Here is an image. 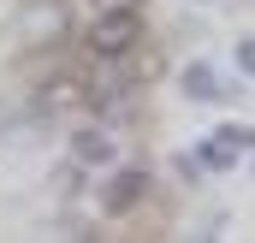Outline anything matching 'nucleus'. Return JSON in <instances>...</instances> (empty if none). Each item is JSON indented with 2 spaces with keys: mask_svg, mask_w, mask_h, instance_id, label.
Here are the masks:
<instances>
[{
  "mask_svg": "<svg viewBox=\"0 0 255 243\" xmlns=\"http://www.w3.org/2000/svg\"><path fill=\"white\" fill-rule=\"evenodd\" d=\"M178 83H184V95H190V101H220V95H226V89H220V77H214V65H202V60L184 65V77H178Z\"/></svg>",
  "mask_w": 255,
  "mask_h": 243,
  "instance_id": "20e7f679",
  "label": "nucleus"
},
{
  "mask_svg": "<svg viewBox=\"0 0 255 243\" xmlns=\"http://www.w3.org/2000/svg\"><path fill=\"white\" fill-rule=\"evenodd\" d=\"M130 6H142V0H95V12H130Z\"/></svg>",
  "mask_w": 255,
  "mask_h": 243,
  "instance_id": "0eeeda50",
  "label": "nucleus"
},
{
  "mask_svg": "<svg viewBox=\"0 0 255 243\" xmlns=\"http://www.w3.org/2000/svg\"><path fill=\"white\" fill-rule=\"evenodd\" d=\"M238 154H244V124H220L208 142H202V166H214V172H232L238 166Z\"/></svg>",
  "mask_w": 255,
  "mask_h": 243,
  "instance_id": "f03ea898",
  "label": "nucleus"
},
{
  "mask_svg": "<svg viewBox=\"0 0 255 243\" xmlns=\"http://www.w3.org/2000/svg\"><path fill=\"white\" fill-rule=\"evenodd\" d=\"M142 190H148V172H142V166H119L101 202H107V214H130V208L142 202Z\"/></svg>",
  "mask_w": 255,
  "mask_h": 243,
  "instance_id": "7ed1b4c3",
  "label": "nucleus"
},
{
  "mask_svg": "<svg viewBox=\"0 0 255 243\" xmlns=\"http://www.w3.org/2000/svg\"><path fill=\"white\" fill-rule=\"evenodd\" d=\"M136 42H142V6H130V12H95V24H89V54L119 60Z\"/></svg>",
  "mask_w": 255,
  "mask_h": 243,
  "instance_id": "f257e3e1",
  "label": "nucleus"
},
{
  "mask_svg": "<svg viewBox=\"0 0 255 243\" xmlns=\"http://www.w3.org/2000/svg\"><path fill=\"white\" fill-rule=\"evenodd\" d=\"M238 65H244V71L255 77V36H250V42H238Z\"/></svg>",
  "mask_w": 255,
  "mask_h": 243,
  "instance_id": "423d86ee",
  "label": "nucleus"
},
{
  "mask_svg": "<svg viewBox=\"0 0 255 243\" xmlns=\"http://www.w3.org/2000/svg\"><path fill=\"white\" fill-rule=\"evenodd\" d=\"M71 154H77L83 166H113V136H101V130H77V136H71Z\"/></svg>",
  "mask_w": 255,
  "mask_h": 243,
  "instance_id": "39448f33",
  "label": "nucleus"
}]
</instances>
